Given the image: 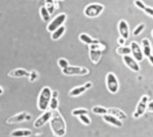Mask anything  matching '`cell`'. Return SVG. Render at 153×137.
<instances>
[{
  "instance_id": "cell-1",
  "label": "cell",
  "mask_w": 153,
  "mask_h": 137,
  "mask_svg": "<svg viewBox=\"0 0 153 137\" xmlns=\"http://www.w3.org/2000/svg\"><path fill=\"white\" fill-rule=\"evenodd\" d=\"M50 126L53 134L57 137H62L66 133V125L65 121L61 114L57 109L52 111V117L50 119Z\"/></svg>"
},
{
  "instance_id": "cell-2",
  "label": "cell",
  "mask_w": 153,
  "mask_h": 137,
  "mask_svg": "<svg viewBox=\"0 0 153 137\" xmlns=\"http://www.w3.org/2000/svg\"><path fill=\"white\" fill-rule=\"evenodd\" d=\"M52 98V90L45 86L41 89L38 97V108L40 111H46L49 108V103Z\"/></svg>"
},
{
  "instance_id": "cell-3",
  "label": "cell",
  "mask_w": 153,
  "mask_h": 137,
  "mask_svg": "<svg viewBox=\"0 0 153 137\" xmlns=\"http://www.w3.org/2000/svg\"><path fill=\"white\" fill-rule=\"evenodd\" d=\"M104 10V6L102 4L99 3H92V4H89L85 7L84 9V13L87 17H97L98 16H100L101 12Z\"/></svg>"
},
{
  "instance_id": "cell-4",
  "label": "cell",
  "mask_w": 153,
  "mask_h": 137,
  "mask_svg": "<svg viewBox=\"0 0 153 137\" xmlns=\"http://www.w3.org/2000/svg\"><path fill=\"white\" fill-rule=\"evenodd\" d=\"M106 87L110 93H117L118 89H120V83H118L117 76L113 73H108L106 75Z\"/></svg>"
},
{
  "instance_id": "cell-5",
  "label": "cell",
  "mask_w": 153,
  "mask_h": 137,
  "mask_svg": "<svg viewBox=\"0 0 153 137\" xmlns=\"http://www.w3.org/2000/svg\"><path fill=\"white\" fill-rule=\"evenodd\" d=\"M148 101H149V97H148V95H143L141 97V99H140L139 103L137 104L136 111L134 112V114H133V117H134L135 119L141 118L143 115L145 114V112L147 111Z\"/></svg>"
},
{
  "instance_id": "cell-6",
  "label": "cell",
  "mask_w": 153,
  "mask_h": 137,
  "mask_svg": "<svg viewBox=\"0 0 153 137\" xmlns=\"http://www.w3.org/2000/svg\"><path fill=\"white\" fill-rule=\"evenodd\" d=\"M62 74L65 76H86L89 74V70L83 67L68 66V68L62 70Z\"/></svg>"
},
{
  "instance_id": "cell-7",
  "label": "cell",
  "mask_w": 153,
  "mask_h": 137,
  "mask_svg": "<svg viewBox=\"0 0 153 137\" xmlns=\"http://www.w3.org/2000/svg\"><path fill=\"white\" fill-rule=\"evenodd\" d=\"M66 21V14L65 13H59L58 16H56L47 26V31L50 33H53L55 30L60 28L61 26H63L65 22Z\"/></svg>"
},
{
  "instance_id": "cell-8",
  "label": "cell",
  "mask_w": 153,
  "mask_h": 137,
  "mask_svg": "<svg viewBox=\"0 0 153 137\" xmlns=\"http://www.w3.org/2000/svg\"><path fill=\"white\" fill-rule=\"evenodd\" d=\"M32 119V116L26 112H23V113H19L14 116L10 117L5 121L6 124H16V123H22V122L25 121H30Z\"/></svg>"
},
{
  "instance_id": "cell-9",
  "label": "cell",
  "mask_w": 153,
  "mask_h": 137,
  "mask_svg": "<svg viewBox=\"0 0 153 137\" xmlns=\"http://www.w3.org/2000/svg\"><path fill=\"white\" fill-rule=\"evenodd\" d=\"M130 47H131V51H132L133 57H134L136 61H137L138 63L143 61V58H144L145 56H144V54H143L142 47L140 46V44L137 43L136 41H133V42H131Z\"/></svg>"
},
{
  "instance_id": "cell-10",
  "label": "cell",
  "mask_w": 153,
  "mask_h": 137,
  "mask_svg": "<svg viewBox=\"0 0 153 137\" xmlns=\"http://www.w3.org/2000/svg\"><path fill=\"white\" fill-rule=\"evenodd\" d=\"M51 117H52V111H46L45 113L42 114L35 121V123H34L35 128H40V127L44 126L46 123H48V122L50 121Z\"/></svg>"
},
{
  "instance_id": "cell-11",
  "label": "cell",
  "mask_w": 153,
  "mask_h": 137,
  "mask_svg": "<svg viewBox=\"0 0 153 137\" xmlns=\"http://www.w3.org/2000/svg\"><path fill=\"white\" fill-rule=\"evenodd\" d=\"M92 85H93V84L91 83V82H87V83L84 84V85L76 86V87H75V88H73L70 91V93H68V94H70V96H73V97L79 96V95H81V94L85 93L88 89H90L91 87H92Z\"/></svg>"
},
{
  "instance_id": "cell-12",
  "label": "cell",
  "mask_w": 153,
  "mask_h": 137,
  "mask_svg": "<svg viewBox=\"0 0 153 137\" xmlns=\"http://www.w3.org/2000/svg\"><path fill=\"white\" fill-rule=\"evenodd\" d=\"M124 63L126 66L128 67L129 69L132 70L133 72H140V66H139V63L134 58L133 56L131 55H125L124 56Z\"/></svg>"
},
{
  "instance_id": "cell-13",
  "label": "cell",
  "mask_w": 153,
  "mask_h": 137,
  "mask_svg": "<svg viewBox=\"0 0 153 137\" xmlns=\"http://www.w3.org/2000/svg\"><path fill=\"white\" fill-rule=\"evenodd\" d=\"M118 28V32H120V35L122 37H124L125 39H128L130 37V29H129V25L126 21L122 19V21L118 23L117 25Z\"/></svg>"
},
{
  "instance_id": "cell-14",
  "label": "cell",
  "mask_w": 153,
  "mask_h": 137,
  "mask_svg": "<svg viewBox=\"0 0 153 137\" xmlns=\"http://www.w3.org/2000/svg\"><path fill=\"white\" fill-rule=\"evenodd\" d=\"M8 76L10 78H24L30 77V72L26 69H14L8 72Z\"/></svg>"
},
{
  "instance_id": "cell-15",
  "label": "cell",
  "mask_w": 153,
  "mask_h": 137,
  "mask_svg": "<svg viewBox=\"0 0 153 137\" xmlns=\"http://www.w3.org/2000/svg\"><path fill=\"white\" fill-rule=\"evenodd\" d=\"M103 121L106 122L107 124H109V125L114 126V127H122L123 126V121L118 120L117 118H115V117H113L109 114H106L103 116Z\"/></svg>"
},
{
  "instance_id": "cell-16",
  "label": "cell",
  "mask_w": 153,
  "mask_h": 137,
  "mask_svg": "<svg viewBox=\"0 0 153 137\" xmlns=\"http://www.w3.org/2000/svg\"><path fill=\"white\" fill-rule=\"evenodd\" d=\"M102 51L101 49H90L89 51V57H90V61H92V64H97L99 63L101 55H102Z\"/></svg>"
},
{
  "instance_id": "cell-17",
  "label": "cell",
  "mask_w": 153,
  "mask_h": 137,
  "mask_svg": "<svg viewBox=\"0 0 153 137\" xmlns=\"http://www.w3.org/2000/svg\"><path fill=\"white\" fill-rule=\"evenodd\" d=\"M142 51L143 54H144L145 57H149L152 54V47H151V43H150L149 39L144 38L142 40Z\"/></svg>"
},
{
  "instance_id": "cell-18",
  "label": "cell",
  "mask_w": 153,
  "mask_h": 137,
  "mask_svg": "<svg viewBox=\"0 0 153 137\" xmlns=\"http://www.w3.org/2000/svg\"><path fill=\"white\" fill-rule=\"evenodd\" d=\"M108 114L111 115L113 117H115V118H117L118 120H120V121H125L126 119H127V115H126V113L120 109H115V108L108 109Z\"/></svg>"
},
{
  "instance_id": "cell-19",
  "label": "cell",
  "mask_w": 153,
  "mask_h": 137,
  "mask_svg": "<svg viewBox=\"0 0 153 137\" xmlns=\"http://www.w3.org/2000/svg\"><path fill=\"white\" fill-rule=\"evenodd\" d=\"M32 131L28 129H18L11 132V137H30L32 135Z\"/></svg>"
},
{
  "instance_id": "cell-20",
  "label": "cell",
  "mask_w": 153,
  "mask_h": 137,
  "mask_svg": "<svg viewBox=\"0 0 153 137\" xmlns=\"http://www.w3.org/2000/svg\"><path fill=\"white\" fill-rule=\"evenodd\" d=\"M79 39H80L81 42H83L84 44H87V45H91V44H95V43H98V42H99L98 40H96V39H93L92 37L89 36V35L86 33L80 34Z\"/></svg>"
},
{
  "instance_id": "cell-21",
  "label": "cell",
  "mask_w": 153,
  "mask_h": 137,
  "mask_svg": "<svg viewBox=\"0 0 153 137\" xmlns=\"http://www.w3.org/2000/svg\"><path fill=\"white\" fill-rule=\"evenodd\" d=\"M57 2L58 1H56V0H45V4H44V6L46 7V9H47L50 14L53 13L54 10H55V8H58Z\"/></svg>"
},
{
  "instance_id": "cell-22",
  "label": "cell",
  "mask_w": 153,
  "mask_h": 137,
  "mask_svg": "<svg viewBox=\"0 0 153 137\" xmlns=\"http://www.w3.org/2000/svg\"><path fill=\"white\" fill-rule=\"evenodd\" d=\"M65 32V27L61 26L60 28L55 30L53 33H51V38H52V40H58V39H60L63 36Z\"/></svg>"
},
{
  "instance_id": "cell-23",
  "label": "cell",
  "mask_w": 153,
  "mask_h": 137,
  "mask_svg": "<svg viewBox=\"0 0 153 137\" xmlns=\"http://www.w3.org/2000/svg\"><path fill=\"white\" fill-rule=\"evenodd\" d=\"M117 54H120V55H130L131 53H132V51H131V47L129 46H118L117 48Z\"/></svg>"
},
{
  "instance_id": "cell-24",
  "label": "cell",
  "mask_w": 153,
  "mask_h": 137,
  "mask_svg": "<svg viewBox=\"0 0 153 137\" xmlns=\"http://www.w3.org/2000/svg\"><path fill=\"white\" fill-rule=\"evenodd\" d=\"M92 112H93V114H95V115H101V116H104V115L108 114V109H105V108L100 106H93Z\"/></svg>"
},
{
  "instance_id": "cell-25",
  "label": "cell",
  "mask_w": 153,
  "mask_h": 137,
  "mask_svg": "<svg viewBox=\"0 0 153 137\" xmlns=\"http://www.w3.org/2000/svg\"><path fill=\"white\" fill-rule=\"evenodd\" d=\"M40 16L44 22H48L49 19H50V13H49L48 10L46 9V7L44 5L40 7Z\"/></svg>"
},
{
  "instance_id": "cell-26",
  "label": "cell",
  "mask_w": 153,
  "mask_h": 137,
  "mask_svg": "<svg viewBox=\"0 0 153 137\" xmlns=\"http://www.w3.org/2000/svg\"><path fill=\"white\" fill-rule=\"evenodd\" d=\"M71 115L75 117H80L82 115H88V109H75L71 112Z\"/></svg>"
},
{
  "instance_id": "cell-27",
  "label": "cell",
  "mask_w": 153,
  "mask_h": 137,
  "mask_svg": "<svg viewBox=\"0 0 153 137\" xmlns=\"http://www.w3.org/2000/svg\"><path fill=\"white\" fill-rule=\"evenodd\" d=\"M79 119L82 122L83 125H85V126H89L91 124V119L88 115H82V116L79 117Z\"/></svg>"
},
{
  "instance_id": "cell-28",
  "label": "cell",
  "mask_w": 153,
  "mask_h": 137,
  "mask_svg": "<svg viewBox=\"0 0 153 137\" xmlns=\"http://www.w3.org/2000/svg\"><path fill=\"white\" fill-rule=\"evenodd\" d=\"M58 108V99L55 98V97H52L50 100V103H49V109L50 111H55Z\"/></svg>"
},
{
  "instance_id": "cell-29",
  "label": "cell",
  "mask_w": 153,
  "mask_h": 137,
  "mask_svg": "<svg viewBox=\"0 0 153 137\" xmlns=\"http://www.w3.org/2000/svg\"><path fill=\"white\" fill-rule=\"evenodd\" d=\"M144 29H145V24L138 25V26L135 28L134 32H133V35H134V36H138V35H140L143 31H144Z\"/></svg>"
},
{
  "instance_id": "cell-30",
  "label": "cell",
  "mask_w": 153,
  "mask_h": 137,
  "mask_svg": "<svg viewBox=\"0 0 153 137\" xmlns=\"http://www.w3.org/2000/svg\"><path fill=\"white\" fill-rule=\"evenodd\" d=\"M58 66H59V68L63 70V69L68 68L70 64H68V61H66L65 58H62V57H61V58L58 59Z\"/></svg>"
},
{
  "instance_id": "cell-31",
  "label": "cell",
  "mask_w": 153,
  "mask_h": 137,
  "mask_svg": "<svg viewBox=\"0 0 153 137\" xmlns=\"http://www.w3.org/2000/svg\"><path fill=\"white\" fill-rule=\"evenodd\" d=\"M89 47H90V49H101V50H104L105 49V46L103 44H101L100 42L95 44H91V45H89Z\"/></svg>"
},
{
  "instance_id": "cell-32",
  "label": "cell",
  "mask_w": 153,
  "mask_h": 137,
  "mask_svg": "<svg viewBox=\"0 0 153 137\" xmlns=\"http://www.w3.org/2000/svg\"><path fill=\"white\" fill-rule=\"evenodd\" d=\"M38 77H39V74L37 73L36 71H32V72H30L29 81H30V82H34V81H36L37 79H38Z\"/></svg>"
},
{
  "instance_id": "cell-33",
  "label": "cell",
  "mask_w": 153,
  "mask_h": 137,
  "mask_svg": "<svg viewBox=\"0 0 153 137\" xmlns=\"http://www.w3.org/2000/svg\"><path fill=\"white\" fill-rule=\"evenodd\" d=\"M134 3H135V5L138 7V8L142 9V10H144V9L146 8V5H145V3L142 1V0H135Z\"/></svg>"
},
{
  "instance_id": "cell-34",
  "label": "cell",
  "mask_w": 153,
  "mask_h": 137,
  "mask_svg": "<svg viewBox=\"0 0 153 137\" xmlns=\"http://www.w3.org/2000/svg\"><path fill=\"white\" fill-rule=\"evenodd\" d=\"M144 12L146 14H148L149 16L153 17V7H149V6H146V8L144 9Z\"/></svg>"
},
{
  "instance_id": "cell-35",
  "label": "cell",
  "mask_w": 153,
  "mask_h": 137,
  "mask_svg": "<svg viewBox=\"0 0 153 137\" xmlns=\"http://www.w3.org/2000/svg\"><path fill=\"white\" fill-rule=\"evenodd\" d=\"M126 40H127V39H125L124 37L120 36V38L117 39V43L120 44V46H126Z\"/></svg>"
},
{
  "instance_id": "cell-36",
  "label": "cell",
  "mask_w": 153,
  "mask_h": 137,
  "mask_svg": "<svg viewBox=\"0 0 153 137\" xmlns=\"http://www.w3.org/2000/svg\"><path fill=\"white\" fill-rule=\"evenodd\" d=\"M147 111L150 113H153V100L148 101V106H147Z\"/></svg>"
},
{
  "instance_id": "cell-37",
  "label": "cell",
  "mask_w": 153,
  "mask_h": 137,
  "mask_svg": "<svg viewBox=\"0 0 153 137\" xmlns=\"http://www.w3.org/2000/svg\"><path fill=\"white\" fill-rule=\"evenodd\" d=\"M148 61H149V63L151 66H153V54H151L149 57H148Z\"/></svg>"
},
{
  "instance_id": "cell-38",
  "label": "cell",
  "mask_w": 153,
  "mask_h": 137,
  "mask_svg": "<svg viewBox=\"0 0 153 137\" xmlns=\"http://www.w3.org/2000/svg\"><path fill=\"white\" fill-rule=\"evenodd\" d=\"M57 96H58V92L57 91H52V97L57 98Z\"/></svg>"
},
{
  "instance_id": "cell-39",
  "label": "cell",
  "mask_w": 153,
  "mask_h": 137,
  "mask_svg": "<svg viewBox=\"0 0 153 137\" xmlns=\"http://www.w3.org/2000/svg\"><path fill=\"white\" fill-rule=\"evenodd\" d=\"M2 93H3V89H2L1 87H0V95H1Z\"/></svg>"
},
{
  "instance_id": "cell-40",
  "label": "cell",
  "mask_w": 153,
  "mask_h": 137,
  "mask_svg": "<svg viewBox=\"0 0 153 137\" xmlns=\"http://www.w3.org/2000/svg\"><path fill=\"white\" fill-rule=\"evenodd\" d=\"M56 1H58V2H60V1H63V0H56Z\"/></svg>"
},
{
  "instance_id": "cell-41",
  "label": "cell",
  "mask_w": 153,
  "mask_h": 137,
  "mask_svg": "<svg viewBox=\"0 0 153 137\" xmlns=\"http://www.w3.org/2000/svg\"><path fill=\"white\" fill-rule=\"evenodd\" d=\"M152 36H153V30H152Z\"/></svg>"
}]
</instances>
